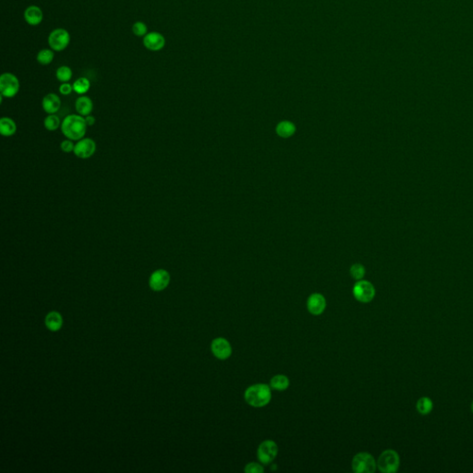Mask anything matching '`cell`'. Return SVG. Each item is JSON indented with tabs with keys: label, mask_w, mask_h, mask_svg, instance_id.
<instances>
[{
	"label": "cell",
	"mask_w": 473,
	"mask_h": 473,
	"mask_svg": "<svg viewBox=\"0 0 473 473\" xmlns=\"http://www.w3.org/2000/svg\"><path fill=\"white\" fill-rule=\"evenodd\" d=\"M20 81L18 78L9 72L3 73L0 77V94L4 97L11 98L19 93Z\"/></svg>",
	"instance_id": "cell-6"
},
{
	"label": "cell",
	"mask_w": 473,
	"mask_h": 473,
	"mask_svg": "<svg viewBox=\"0 0 473 473\" xmlns=\"http://www.w3.org/2000/svg\"><path fill=\"white\" fill-rule=\"evenodd\" d=\"M213 354L219 359H227L232 354V347L226 338H218L213 340L211 344Z\"/></svg>",
	"instance_id": "cell-10"
},
{
	"label": "cell",
	"mask_w": 473,
	"mask_h": 473,
	"mask_svg": "<svg viewBox=\"0 0 473 473\" xmlns=\"http://www.w3.org/2000/svg\"><path fill=\"white\" fill-rule=\"evenodd\" d=\"M353 295L361 303L371 302L375 296L373 285L367 280H358L353 287Z\"/></svg>",
	"instance_id": "cell-7"
},
{
	"label": "cell",
	"mask_w": 473,
	"mask_h": 473,
	"mask_svg": "<svg viewBox=\"0 0 473 473\" xmlns=\"http://www.w3.org/2000/svg\"><path fill=\"white\" fill-rule=\"evenodd\" d=\"M170 275L168 271L158 269L155 271L149 279V285L153 291H160L165 290L169 284Z\"/></svg>",
	"instance_id": "cell-11"
},
{
	"label": "cell",
	"mask_w": 473,
	"mask_h": 473,
	"mask_svg": "<svg viewBox=\"0 0 473 473\" xmlns=\"http://www.w3.org/2000/svg\"><path fill=\"white\" fill-rule=\"evenodd\" d=\"M74 142H73L72 140L68 139V140H65V141H63V142H61L60 148L61 150H62V152H64V153L68 154V153L73 152V151H74Z\"/></svg>",
	"instance_id": "cell-29"
},
{
	"label": "cell",
	"mask_w": 473,
	"mask_h": 473,
	"mask_svg": "<svg viewBox=\"0 0 473 473\" xmlns=\"http://www.w3.org/2000/svg\"><path fill=\"white\" fill-rule=\"evenodd\" d=\"M54 50L52 49H42L40 52L37 54L36 59L40 63L41 65L47 66L49 65L53 59H54Z\"/></svg>",
	"instance_id": "cell-23"
},
{
	"label": "cell",
	"mask_w": 473,
	"mask_h": 473,
	"mask_svg": "<svg viewBox=\"0 0 473 473\" xmlns=\"http://www.w3.org/2000/svg\"><path fill=\"white\" fill-rule=\"evenodd\" d=\"M75 109L79 115L86 117L91 115L94 109V104L88 96H80L75 102Z\"/></svg>",
	"instance_id": "cell-16"
},
{
	"label": "cell",
	"mask_w": 473,
	"mask_h": 473,
	"mask_svg": "<svg viewBox=\"0 0 473 473\" xmlns=\"http://www.w3.org/2000/svg\"><path fill=\"white\" fill-rule=\"evenodd\" d=\"M70 42V35L68 31L63 28H58L52 31L48 36V45L50 48L57 52L63 51L68 48Z\"/></svg>",
	"instance_id": "cell-5"
},
{
	"label": "cell",
	"mask_w": 473,
	"mask_h": 473,
	"mask_svg": "<svg viewBox=\"0 0 473 473\" xmlns=\"http://www.w3.org/2000/svg\"><path fill=\"white\" fill-rule=\"evenodd\" d=\"M244 399L253 408H263L269 404L272 399L270 386L265 384L250 385L245 391Z\"/></svg>",
	"instance_id": "cell-2"
},
{
	"label": "cell",
	"mask_w": 473,
	"mask_h": 473,
	"mask_svg": "<svg viewBox=\"0 0 473 473\" xmlns=\"http://www.w3.org/2000/svg\"><path fill=\"white\" fill-rule=\"evenodd\" d=\"M277 454H278V446L276 444V442L272 440H265L264 442H262L258 447L257 458L262 464L267 465L275 460V459L277 458Z\"/></svg>",
	"instance_id": "cell-8"
},
{
	"label": "cell",
	"mask_w": 473,
	"mask_h": 473,
	"mask_svg": "<svg viewBox=\"0 0 473 473\" xmlns=\"http://www.w3.org/2000/svg\"><path fill=\"white\" fill-rule=\"evenodd\" d=\"M166 39L164 35L158 32H151L143 37V46L150 51H160L165 48Z\"/></svg>",
	"instance_id": "cell-12"
},
{
	"label": "cell",
	"mask_w": 473,
	"mask_h": 473,
	"mask_svg": "<svg viewBox=\"0 0 473 473\" xmlns=\"http://www.w3.org/2000/svg\"><path fill=\"white\" fill-rule=\"evenodd\" d=\"M377 463L371 454L358 453L352 460V470L356 473H372L376 471Z\"/></svg>",
	"instance_id": "cell-4"
},
{
	"label": "cell",
	"mask_w": 473,
	"mask_h": 473,
	"mask_svg": "<svg viewBox=\"0 0 473 473\" xmlns=\"http://www.w3.org/2000/svg\"><path fill=\"white\" fill-rule=\"evenodd\" d=\"M84 119H85V122H86V124H87V126H89V127H91V126H94V125L95 124V122H96L95 117L92 115H88L86 116V117H84Z\"/></svg>",
	"instance_id": "cell-31"
},
{
	"label": "cell",
	"mask_w": 473,
	"mask_h": 473,
	"mask_svg": "<svg viewBox=\"0 0 473 473\" xmlns=\"http://www.w3.org/2000/svg\"><path fill=\"white\" fill-rule=\"evenodd\" d=\"M72 86H73V91L76 94L84 95L88 92L89 89L91 87V83L87 78L81 77L74 81Z\"/></svg>",
	"instance_id": "cell-21"
},
{
	"label": "cell",
	"mask_w": 473,
	"mask_h": 473,
	"mask_svg": "<svg viewBox=\"0 0 473 473\" xmlns=\"http://www.w3.org/2000/svg\"><path fill=\"white\" fill-rule=\"evenodd\" d=\"M17 125L10 118H2L0 119V132L5 137H9L16 133Z\"/></svg>",
	"instance_id": "cell-17"
},
{
	"label": "cell",
	"mask_w": 473,
	"mask_h": 473,
	"mask_svg": "<svg viewBox=\"0 0 473 473\" xmlns=\"http://www.w3.org/2000/svg\"><path fill=\"white\" fill-rule=\"evenodd\" d=\"M96 152V143L93 139L82 138L75 144V156L81 159H87L95 155Z\"/></svg>",
	"instance_id": "cell-9"
},
{
	"label": "cell",
	"mask_w": 473,
	"mask_h": 473,
	"mask_svg": "<svg viewBox=\"0 0 473 473\" xmlns=\"http://www.w3.org/2000/svg\"><path fill=\"white\" fill-rule=\"evenodd\" d=\"M132 33L135 34L137 37H144L148 34V27L142 21H136L132 25Z\"/></svg>",
	"instance_id": "cell-26"
},
{
	"label": "cell",
	"mask_w": 473,
	"mask_h": 473,
	"mask_svg": "<svg viewBox=\"0 0 473 473\" xmlns=\"http://www.w3.org/2000/svg\"><path fill=\"white\" fill-rule=\"evenodd\" d=\"M400 459L399 454L392 449H387L380 455L377 468L381 473H394L399 470Z\"/></svg>",
	"instance_id": "cell-3"
},
{
	"label": "cell",
	"mask_w": 473,
	"mask_h": 473,
	"mask_svg": "<svg viewBox=\"0 0 473 473\" xmlns=\"http://www.w3.org/2000/svg\"><path fill=\"white\" fill-rule=\"evenodd\" d=\"M295 131H296V127L292 122L285 120V121L279 122L277 124V133L281 138H290L291 136L294 135Z\"/></svg>",
	"instance_id": "cell-20"
},
{
	"label": "cell",
	"mask_w": 473,
	"mask_h": 473,
	"mask_svg": "<svg viewBox=\"0 0 473 473\" xmlns=\"http://www.w3.org/2000/svg\"><path fill=\"white\" fill-rule=\"evenodd\" d=\"M290 386V379L284 374H277L271 379L270 387L277 391H284Z\"/></svg>",
	"instance_id": "cell-18"
},
{
	"label": "cell",
	"mask_w": 473,
	"mask_h": 473,
	"mask_svg": "<svg viewBox=\"0 0 473 473\" xmlns=\"http://www.w3.org/2000/svg\"><path fill=\"white\" fill-rule=\"evenodd\" d=\"M351 275L356 280H361L365 276V268L362 264H353L351 268Z\"/></svg>",
	"instance_id": "cell-27"
},
{
	"label": "cell",
	"mask_w": 473,
	"mask_h": 473,
	"mask_svg": "<svg viewBox=\"0 0 473 473\" xmlns=\"http://www.w3.org/2000/svg\"><path fill=\"white\" fill-rule=\"evenodd\" d=\"M60 118L55 114L48 115L45 120H44V125L45 128H47L49 131H55L61 126Z\"/></svg>",
	"instance_id": "cell-24"
},
{
	"label": "cell",
	"mask_w": 473,
	"mask_h": 473,
	"mask_svg": "<svg viewBox=\"0 0 473 473\" xmlns=\"http://www.w3.org/2000/svg\"><path fill=\"white\" fill-rule=\"evenodd\" d=\"M56 76H57V79L62 83L68 82L72 78V70L68 66H61L57 69Z\"/></svg>",
	"instance_id": "cell-25"
},
{
	"label": "cell",
	"mask_w": 473,
	"mask_h": 473,
	"mask_svg": "<svg viewBox=\"0 0 473 473\" xmlns=\"http://www.w3.org/2000/svg\"><path fill=\"white\" fill-rule=\"evenodd\" d=\"M42 107L49 115L56 114L61 107V100L59 96L56 94H48L43 98Z\"/></svg>",
	"instance_id": "cell-14"
},
{
	"label": "cell",
	"mask_w": 473,
	"mask_h": 473,
	"mask_svg": "<svg viewBox=\"0 0 473 473\" xmlns=\"http://www.w3.org/2000/svg\"><path fill=\"white\" fill-rule=\"evenodd\" d=\"M472 412H473V403H472Z\"/></svg>",
	"instance_id": "cell-32"
},
{
	"label": "cell",
	"mask_w": 473,
	"mask_h": 473,
	"mask_svg": "<svg viewBox=\"0 0 473 473\" xmlns=\"http://www.w3.org/2000/svg\"><path fill=\"white\" fill-rule=\"evenodd\" d=\"M87 124L84 117L81 115H68L61 123L62 133L69 140L80 141L87 130Z\"/></svg>",
	"instance_id": "cell-1"
},
{
	"label": "cell",
	"mask_w": 473,
	"mask_h": 473,
	"mask_svg": "<svg viewBox=\"0 0 473 473\" xmlns=\"http://www.w3.org/2000/svg\"><path fill=\"white\" fill-rule=\"evenodd\" d=\"M433 401L427 397L420 398L417 402V411L421 415H427L431 413V412L433 411Z\"/></svg>",
	"instance_id": "cell-22"
},
{
	"label": "cell",
	"mask_w": 473,
	"mask_h": 473,
	"mask_svg": "<svg viewBox=\"0 0 473 473\" xmlns=\"http://www.w3.org/2000/svg\"><path fill=\"white\" fill-rule=\"evenodd\" d=\"M62 317L60 314L57 311H52L49 312L48 316L46 317V325L49 330L51 331H58L59 330L62 326Z\"/></svg>",
	"instance_id": "cell-19"
},
{
	"label": "cell",
	"mask_w": 473,
	"mask_h": 473,
	"mask_svg": "<svg viewBox=\"0 0 473 473\" xmlns=\"http://www.w3.org/2000/svg\"><path fill=\"white\" fill-rule=\"evenodd\" d=\"M244 471L245 473H264V470L261 464L256 462H250L245 466Z\"/></svg>",
	"instance_id": "cell-28"
},
{
	"label": "cell",
	"mask_w": 473,
	"mask_h": 473,
	"mask_svg": "<svg viewBox=\"0 0 473 473\" xmlns=\"http://www.w3.org/2000/svg\"><path fill=\"white\" fill-rule=\"evenodd\" d=\"M326 300L320 293H313L307 299V309L313 315H320L325 310Z\"/></svg>",
	"instance_id": "cell-13"
},
{
	"label": "cell",
	"mask_w": 473,
	"mask_h": 473,
	"mask_svg": "<svg viewBox=\"0 0 473 473\" xmlns=\"http://www.w3.org/2000/svg\"><path fill=\"white\" fill-rule=\"evenodd\" d=\"M73 91V86L68 82H63L59 86V93L61 95H68Z\"/></svg>",
	"instance_id": "cell-30"
},
{
	"label": "cell",
	"mask_w": 473,
	"mask_h": 473,
	"mask_svg": "<svg viewBox=\"0 0 473 473\" xmlns=\"http://www.w3.org/2000/svg\"><path fill=\"white\" fill-rule=\"evenodd\" d=\"M24 19L29 25L37 26L44 19L43 10L37 6H30L24 11Z\"/></svg>",
	"instance_id": "cell-15"
}]
</instances>
